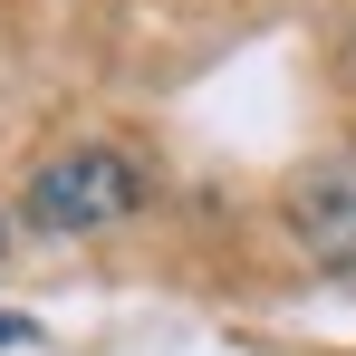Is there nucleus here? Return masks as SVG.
<instances>
[{"label":"nucleus","instance_id":"obj_2","mask_svg":"<svg viewBox=\"0 0 356 356\" xmlns=\"http://www.w3.org/2000/svg\"><path fill=\"white\" fill-rule=\"evenodd\" d=\"M289 232L308 241V260L356 270V154H327L289 183Z\"/></svg>","mask_w":356,"mask_h":356},{"label":"nucleus","instance_id":"obj_3","mask_svg":"<svg viewBox=\"0 0 356 356\" xmlns=\"http://www.w3.org/2000/svg\"><path fill=\"white\" fill-rule=\"evenodd\" d=\"M29 337H39L29 318H0V347H29Z\"/></svg>","mask_w":356,"mask_h":356},{"label":"nucleus","instance_id":"obj_1","mask_svg":"<svg viewBox=\"0 0 356 356\" xmlns=\"http://www.w3.org/2000/svg\"><path fill=\"white\" fill-rule=\"evenodd\" d=\"M145 202V164L116 154V145H77V154H49L29 193H19V212H29V232H106Z\"/></svg>","mask_w":356,"mask_h":356}]
</instances>
